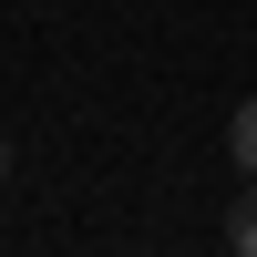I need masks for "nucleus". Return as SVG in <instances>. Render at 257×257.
Segmentation results:
<instances>
[{"label": "nucleus", "instance_id": "7ed1b4c3", "mask_svg": "<svg viewBox=\"0 0 257 257\" xmlns=\"http://www.w3.org/2000/svg\"><path fill=\"white\" fill-rule=\"evenodd\" d=\"M0 185H11V144H0Z\"/></svg>", "mask_w": 257, "mask_h": 257}, {"label": "nucleus", "instance_id": "f03ea898", "mask_svg": "<svg viewBox=\"0 0 257 257\" xmlns=\"http://www.w3.org/2000/svg\"><path fill=\"white\" fill-rule=\"evenodd\" d=\"M226 155H237L247 175H257V103H237V123H226Z\"/></svg>", "mask_w": 257, "mask_h": 257}, {"label": "nucleus", "instance_id": "f257e3e1", "mask_svg": "<svg viewBox=\"0 0 257 257\" xmlns=\"http://www.w3.org/2000/svg\"><path fill=\"white\" fill-rule=\"evenodd\" d=\"M226 247L257 257V175H247V196H237V216H226Z\"/></svg>", "mask_w": 257, "mask_h": 257}]
</instances>
